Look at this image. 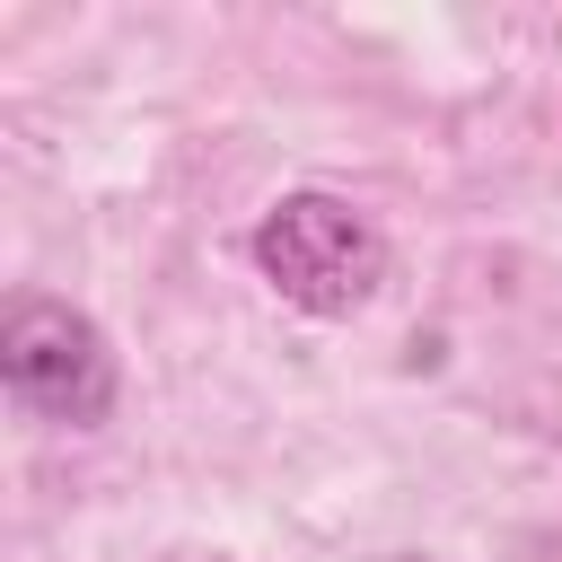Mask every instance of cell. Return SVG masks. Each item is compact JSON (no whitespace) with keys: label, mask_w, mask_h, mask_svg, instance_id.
<instances>
[{"label":"cell","mask_w":562,"mask_h":562,"mask_svg":"<svg viewBox=\"0 0 562 562\" xmlns=\"http://www.w3.org/2000/svg\"><path fill=\"white\" fill-rule=\"evenodd\" d=\"M255 272L307 316H351L386 281V237L342 193H281L255 220Z\"/></svg>","instance_id":"obj_1"},{"label":"cell","mask_w":562,"mask_h":562,"mask_svg":"<svg viewBox=\"0 0 562 562\" xmlns=\"http://www.w3.org/2000/svg\"><path fill=\"white\" fill-rule=\"evenodd\" d=\"M0 378L18 404H35L44 422H70V430L114 413V351L70 299H18L0 316Z\"/></svg>","instance_id":"obj_2"}]
</instances>
